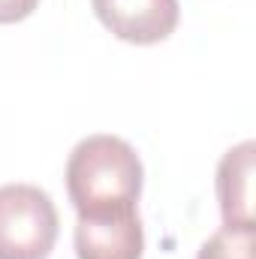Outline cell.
Segmentation results:
<instances>
[{
	"label": "cell",
	"mask_w": 256,
	"mask_h": 259,
	"mask_svg": "<svg viewBox=\"0 0 256 259\" xmlns=\"http://www.w3.org/2000/svg\"><path fill=\"white\" fill-rule=\"evenodd\" d=\"M142 250H145V229L139 211L78 217L75 223L78 259H142Z\"/></svg>",
	"instance_id": "obj_4"
},
{
	"label": "cell",
	"mask_w": 256,
	"mask_h": 259,
	"mask_svg": "<svg viewBox=\"0 0 256 259\" xmlns=\"http://www.w3.org/2000/svg\"><path fill=\"white\" fill-rule=\"evenodd\" d=\"M97 18L124 42L154 46L175 33L181 6L178 0H91Z\"/></svg>",
	"instance_id": "obj_3"
},
{
	"label": "cell",
	"mask_w": 256,
	"mask_h": 259,
	"mask_svg": "<svg viewBox=\"0 0 256 259\" xmlns=\"http://www.w3.org/2000/svg\"><path fill=\"white\" fill-rule=\"evenodd\" d=\"M58 241V208L36 184L0 187V259H46Z\"/></svg>",
	"instance_id": "obj_2"
},
{
	"label": "cell",
	"mask_w": 256,
	"mask_h": 259,
	"mask_svg": "<svg viewBox=\"0 0 256 259\" xmlns=\"http://www.w3.org/2000/svg\"><path fill=\"white\" fill-rule=\"evenodd\" d=\"M196 259H256V226H220Z\"/></svg>",
	"instance_id": "obj_6"
},
{
	"label": "cell",
	"mask_w": 256,
	"mask_h": 259,
	"mask_svg": "<svg viewBox=\"0 0 256 259\" xmlns=\"http://www.w3.org/2000/svg\"><path fill=\"white\" fill-rule=\"evenodd\" d=\"M253 151L247 139L229 148L217 166V199L226 226H256L253 220Z\"/></svg>",
	"instance_id": "obj_5"
},
{
	"label": "cell",
	"mask_w": 256,
	"mask_h": 259,
	"mask_svg": "<svg viewBox=\"0 0 256 259\" xmlns=\"http://www.w3.org/2000/svg\"><path fill=\"white\" fill-rule=\"evenodd\" d=\"M142 181V160L121 136H88L66 160V193L78 217L136 211Z\"/></svg>",
	"instance_id": "obj_1"
},
{
	"label": "cell",
	"mask_w": 256,
	"mask_h": 259,
	"mask_svg": "<svg viewBox=\"0 0 256 259\" xmlns=\"http://www.w3.org/2000/svg\"><path fill=\"white\" fill-rule=\"evenodd\" d=\"M39 0H0V24H15L33 15Z\"/></svg>",
	"instance_id": "obj_7"
}]
</instances>
